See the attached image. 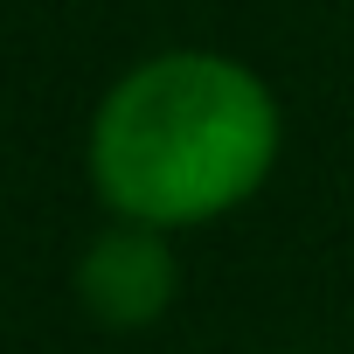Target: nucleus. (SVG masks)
<instances>
[{
    "label": "nucleus",
    "instance_id": "1",
    "mask_svg": "<svg viewBox=\"0 0 354 354\" xmlns=\"http://www.w3.org/2000/svg\"><path fill=\"white\" fill-rule=\"evenodd\" d=\"M278 132V97L257 70L174 49L104 91L91 118V188L132 230L216 223L271 181Z\"/></svg>",
    "mask_w": 354,
    "mask_h": 354
},
{
    "label": "nucleus",
    "instance_id": "2",
    "mask_svg": "<svg viewBox=\"0 0 354 354\" xmlns=\"http://www.w3.org/2000/svg\"><path fill=\"white\" fill-rule=\"evenodd\" d=\"M84 299H91V313H104V319H118V326L160 319L167 299H174V264H167L160 236H153V230L104 236V243L84 257Z\"/></svg>",
    "mask_w": 354,
    "mask_h": 354
}]
</instances>
